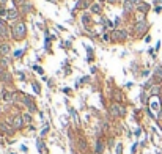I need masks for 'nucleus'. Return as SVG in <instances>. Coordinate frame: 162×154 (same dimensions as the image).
Listing matches in <instances>:
<instances>
[{
	"label": "nucleus",
	"mask_w": 162,
	"mask_h": 154,
	"mask_svg": "<svg viewBox=\"0 0 162 154\" xmlns=\"http://www.w3.org/2000/svg\"><path fill=\"white\" fill-rule=\"evenodd\" d=\"M151 109H153V110H156V112L159 110V102L156 101V99H154V101H151Z\"/></svg>",
	"instance_id": "11"
},
{
	"label": "nucleus",
	"mask_w": 162,
	"mask_h": 154,
	"mask_svg": "<svg viewBox=\"0 0 162 154\" xmlns=\"http://www.w3.org/2000/svg\"><path fill=\"white\" fill-rule=\"evenodd\" d=\"M121 151H123V146H121V143H118V146H117V154H121Z\"/></svg>",
	"instance_id": "20"
},
{
	"label": "nucleus",
	"mask_w": 162,
	"mask_h": 154,
	"mask_svg": "<svg viewBox=\"0 0 162 154\" xmlns=\"http://www.w3.org/2000/svg\"><path fill=\"white\" fill-rule=\"evenodd\" d=\"M8 33H6V27H0V38H6Z\"/></svg>",
	"instance_id": "9"
},
{
	"label": "nucleus",
	"mask_w": 162,
	"mask_h": 154,
	"mask_svg": "<svg viewBox=\"0 0 162 154\" xmlns=\"http://www.w3.org/2000/svg\"><path fill=\"white\" fill-rule=\"evenodd\" d=\"M157 91H159V86H154V88H153V91H151V93H153V94H156V93H157Z\"/></svg>",
	"instance_id": "23"
},
{
	"label": "nucleus",
	"mask_w": 162,
	"mask_h": 154,
	"mask_svg": "<svg viewBox=\"0 0 162 154\" xmlns=\"http://www.w3.org/2000/svg\"><path fill=\"white\" fill-rule=\"evenodd\" d=\"M21 55H22V50H16L14 52V57H21Z\"/></svg>",
	"instance_id": "21"
},
{
	"label": "nucleus",
	"mask_w": 162,
	"mask_h": 154,
	"mask_svg": "<svg viewBox=\"0 0 162 154\" xmlns=\"http://www.w3.org/2000/svg\"><path fill=\"white\" fill-rule=\"evenodd\" d=\"M0 52L3 53V55H6V53L10 52V46H8V44H3V46H0Z\"/></svg>",
	"instance_id": "6"
},
{
	"label": "nucleus",
	"mask_w": 162,
	"mask_h": 154,
	"mask_svg": "<svg viewBox=\"0 0 162 154\" xmlns=\"http://www.w3.org/2000/svg\"><path fill=\"white\" fill-rule=\"evenodd\" d=\"M24 121H25V123H30V121H32V117H30V115H28V113H25V115H24Z\"/></svg>",
	"instance_id": "16"
},
{
	"label": "nucleus",
	"mask_w": 162,
	"mask_h": 154,
	"mask_svg": "<svg viewBox=\"0 0 162 154\" xmlns=\"http://www.w3.org/2000/svg\"><path fill=\"white\" fill-rule=\"evenodd\" d=\"M91 10H93V11H94V13H101V6H99V5H98V3H94V5H93V6H91Z\"/></svg>",
	"instance_id": "14"
},
{
	"label": "nucleus",
	"mask_w": 162,
	"mask_h": 154,
	"mask_svg": "<svg viewBox=\"0 0 162 154\" xmlns=\"http://www.w3.org/2000/svg\"><path fill=\"white\" fill-rule=\"evenodd\" d=\"M96 153H102V142H98V146H96Z\"/></svg>",
	"instance_id": "15"
},
{
	"label": "nucleus",
	"mask_w": 162,
	"mask_h": 154,
	"mask_svg": "<svg viewBox=\"0 0 162 154\" xmlns=\"http://www.w3.org/2000/svg\"><path fill=\"white\" fill-rule=\"evenodd\" d=\"M22 123H24V118H21V117H16L14 118V127H21Z\"/></svg>",
	"instance_id": "3"
},
{
	"label": "nucleus",
	"mask_w": 162,
	"mask_h": 154,
	"mask_svg": "<svg viewBox=\"0 0 162 154\" xmlns=\"http://www.w3.org/2000/svg\"><path fill=\"white\" fill-rule=\"evenodd\" d=\"M134 3H135L134 0H126V3H124V10H126V11H128V10H131Z\"/></svg>",
	"instance_id": "7"
},
{
	"label": "nucleus",
	"mask_w": 162,
	"mask_h": 154,
	"mask_svg": "<svg viewBox=\"0 0 162 154\" xmlns=\"http://www.w3.org/2000/svg\"><path fill=\"white\" fill-rule=\"evenodd\" d=\"M156 77H157V79H161V77H162V68L156 69Z\"/></svg>",
	"instance_id": "17"
},
{
	"label": "nucleus",
	"mask_w": 162,
	"mask_h": 154,
	"mask_svg": "<svg viewBox=\"0 0 162 154\" xmlns=\"http://www.w3.org/2000/svg\"><path fill=\"white\" fill-rule=\"evenodd\" d=\"M146 28V22H139L135 25V32H142V30H145Z\"/></svg>",
	"instance_id": "4"
},
{
	"label": "nucleus",
	"mask_w": 162,
	"mask_h": 154,
	"mask_svg": "<svg viewBox=\"0 0 162 154\" xmlns=\"http://www.w3.org/2000/svg\"><path fill=\"white\" fill-rule=\"evenodd\" d=\"M115 36H117L118 39H124V38H126V32L124 30H118V33L115 32Z\"/></svg>",
	"instance_id": "5"
},
{
	"label": "nucleus",
	"mask_w": 162,
	"mask_h": 154,
	"mask_svg": "<svg viewBox=\"0 0 162 154\" xmlns=\"http://www.w3.org/2000/svg\"><path fill=\"white\" fill-rule=\"evenodd\" d=\"M123 113H124V110L121 109L118 104L112 105V115H113V117H120V115H123Z\"/></svg>",
	"instance_id": "2"
},
{
	"label": "nucleus",
	"mask_w": 162,
	"mask_h": 154,
	"mask_svg": "<svg viewBox=\"0 0 162 154\" xmlns=\"http://www.w3.org/2000/svg\"><path fill=\"white\" fill-rule=\"evenodd\" d=\"M38 149L41 151V149H44V143L43 142H39V140H38Z\"/></svg>",
	"instance_id": "19"
},
{
	"label": "nucleus",
	"mask_w": 162,
	"mask_h": 154,
	"mask_svg": "<svg viewBox=\"0 0 162 154\" xmlns=\"http://www.w3.org/2000/svg\"><path fill=\"white\" fill-rule=\"evenodd\" d=\"M13 36H14L16 39H21V38L25 36V25H24V24L14 25V28H13Z\"/></svg>",
	"instance_id": "1"
},
{
	"label": "nucleus",
	"mask_w": 162,
	"mask_h": 154,
	"mask_svg": "<svg viewBox=\"0 0 162 154\" xmlns=\"http://www.w3.org/2000/svg\"><path fill=\"white\" fill-rule=\"evenodd\" d=\"M139 8H140V11H142V10H143V11H146V10H148V5H146V3H142Z\"/></svg>",
	"instance_id": "18"
},
{
	"label": "nucleus",
	"mask_w": 162,
	"mask_h": 154,
	"mask_svg": "<svg viewBox=\"0 0 162 154\" xmlns=\"http://www.w3.org/2000/svg\"><path fill=\"white\" fill-rule=\"evenodd\" d=\"M2 98H3L5 99V101H11V94H10V93H8V91H2Z\"/></svg>",
	"instance_id": "8"
},
{
	"label": "nucleus",
	"mask_w": 162,
	"mask_h": 154,
	"mask_svg": "<svg viewBox=\"0 0 162 154\" xmlns=\"http://www.w3.org/2000/svg\"><path fill=\"white\" fill-rule=\"evenodd\" d=\"M22 2H24V0H14V3H17V5H19V3H22Z\"/></svg>",
	"instance_id": "25"
},
{
	"label": "nucleus",
	"mask_w": 162,
	"mask_h": 154,
	"mask_svg": "<svg viewBox=\"0 0 162 154\" xmlns=\"http://www.w3.org/2000/svg\"><path fill=\"white\" fill-rule=\"evenodd\" d=\"M16 17H17V13L14 10H10L8 11V19H16Z\"/></svg>",
	"instance_id": "10"
},
{
	"label": "nucleus",
	"mask_w": 162,
	"mask_h": 154,
	"mask_svg": "<svg viewBox=\"0 0 162 154\" xmlns=\"http://www.w3.org/2000/svg\"><path fill=\"white\" fill-rule=\"evenodd\" d=\"M2 77H3V79H5V80H10V74H6V72H5V74H3V75H2Z\"/></svg>",
	"instance_id": "22"
},
{
	"label": "nucleus",
	"mask_w": 162,
	"mask_h": 154,
	"mask_svg": "<svg viewBox=\"0 0 162 154\" xmlns=\"http://www.w3.org/2000/svg\"><path fill=\"white\" fill-rule=\"evenodd\" d=\"M35 69H36V72H39V74H43V69L39 68V66H36V68H35Z\"/></svg>",
	"instance_id": "24"
},
{
	"label": "nucleus",
	"mask_w": 162,
	"mask_h": 154,
	"mask_svg": "<svg viewBox=\"0 0 162 154\" xmlns=\"http://www.w3.org/2000/svg\"><path fill=\"white\" fill-rule=\"evenodd\" d=\"M0 2H2V3H5V2H6V0H0Z\"/></svg>",
	"instance_id": "26"
},
{
	"label": "nucleus",
	"mask_w": 162,
	"mask_h": 154,
	"mask_svg": "<svg viewBox=\"0 0 162 154\" xmlns=\"http://www.w3.org/2000/svg\"><path fill=\"white\" fill-rule=\"evenodd\" d=\"M87 5H90V2H88V0H82V2H79V3H77V6H79V8H83V6H87Z\"/></svg>",
	"instance_id": "12"
},
{
	"label": "nucleus",
	"mask_w": 162,
	"mask_h": 154,
	"mask_svg": "<svg viewBox=\"0 0 162 154\" xmlns=\"http://www.w3.org/2000/svg\"><path fill=\"white\" fill-rule=\"evenodd\" d=\"M25 104L28 105V107H30V110H35V105H33V102H32L28 98H25Z\"/></svg>",
	"instance_id": "13"
}]
</instances>
